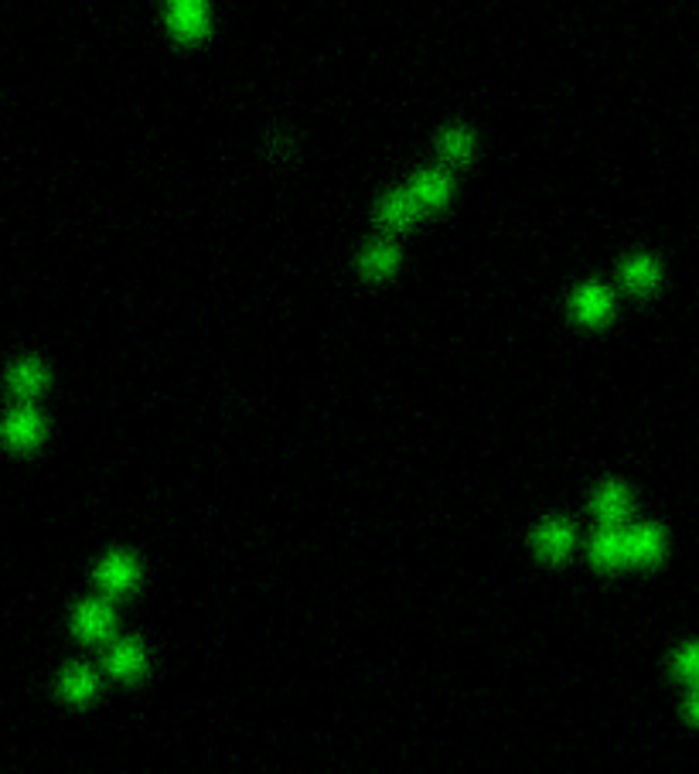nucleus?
Wrapping results in <instances>:
<instances>
[{"mask_svg": "<svg viewBox=\"0 0 699 774\" xmlns=\"http://www.w3.org/2000/svg\"><path fill=\"white\" fill-rule=\"evenodd\" d=\"M171 31L178 38H198L205 35V0H174L171 7Z\"/></svg>", "mask_w": 699, "mask_h": 774, "instance_id": "f257e3e1", "label": "nucleus"}, {"mask_svg": "<svg viewBox=\"0 0 699 774\" xmlns=\"http://www.w3.org/2000/svg\"><path fill=\"white\" fill-rule=\"evenodd\" d=\"M416 215H420V202H416L410 191H396V195H389L386 202H382V222L393 229L410 226Z\"/></svg>", "mask_w": 699, "mask_h": 774, "instance_id": "20e7f679", "label": "nucleus"}, {"mask_svg": "<svg viewBox=\"0 0 699 774\" xmlns=\"http://www.w3.org/2000/svg\"><path fill=\"white\" fill-rule=\"evenodd\" d=\"M93 689H96V682H93V676H89L86 669H76V672H69L65 676V693H69L72 699H86V696H93Z\"/></svg>", "mask_w": 699, "mask_h": 774, "instance_id": "f3484780", "label": "nucleus"}, {"mask_svg": "<svg viewBox=\"0 0 699 774\" xmlns=\"http://www.w3.org/2000/svg\"><path fill=\"white\" fill-rule=\"evenodd\" d=\"M133 577H137V570H133V563L127 556H113V560L99 570V580H103V587H110V590H127L133 584Z\"/></svg>", "mask_w": 699, "mask_h": 774, "instance_id": "9b49d317", "label": "nucleus"}, {"mask_svg": "<svg viewBox=\"0 0 699 774\" xmlns=\"http://www.w3.org/2000/svg\"><path fill=\"white\" fill-rule=\"evenodd\" d=\"M624 553L635 563H655L662 556V532L655 526H638L624 532Z\"/></svg>", "mask_w": 699, "mask_h": 774, "instance_id": "f03ea898", "label": "nucleus"}, {"mask_svg": "<svg viewBox=\"0 0 699 774\" xmlns=\"http://www.w3.org/2000/svg\"><path fill=\"white\" fill-rule=\"evenodd\" d=\"M689 717H693V720L699 723V689H696V696L689 699Z\"/></svg>", "mask_w": 699, "mask_h": 774, "instance_id": "6ab92c4d", "label": "nucleus"}, {"mask_svg": "<svg viewBox=\"0 0 699 774\" xmlns=\"http://www.w3.org/2000/svg\"><path fill=\"white\" fill-rule=\"evenodd\" d=\"M11 382H14V389H18L21 396H31V393H38V389H41L45 376H41V369H38L35 362H28V365H21V369L14 372Z\"/></svg>", "mask_w": 699, "mask_h": 774, "instance_id": "dca6fc26", "label": "nucleus"}, {"mask_svg": "<svg viewBox=\"0 0 699 774\" xmlns=\"http://www.w3.org/2000/svg\"><path fill=\"white\" fill-rule=\"evenodd\" d=\"M577 314H580V321H590V324L604 321L607 314H611V294H607L604 287L580 290L577 294Z\"/></svg>", "mask_w": 699, "mask_h": 774, "instance_id": "423d86ee", "label": "nucleus"}, {"mask_svg": "<svg viewBox=\"0 0 699 774\" xmlns=\"http://www.w3.org/2000/svg\"><path fill=\"white\" fill-rule=\"evenodd\" d=\"M676 672L682 679H696L699 676V648H682L679 659H676Z\"/></svg>", "mask_w": 699, "mask_h": 774, "instance_id": "a211bd4d", "label": "nucleus"}, {"mask_svg": "<svg viewBox=\"0 0 699 774\" xmlns=\"http://www.w3.org/2000/svg\"><path fill=\"white\" fill-rule=\"evenodd\" d=\"M410 195L420 202V208H437L447 195H451V181H447V174H440V171H423L420 178L413 181Z\"/></svg>", "mask_w": 699, "mask_h": 774, "instance_id": "7ed1b4c3", "label": "nucleus"}, {"mask_svg": "<svg viewBox=\"0 0 699 774\" xmlns=\"http://www.w3.org/2000/svg\"><path fill=\"white\" fill-rule=\"evenodd\" d=\"M396 260H399V253L389 243H376L365 253V260H362V266H365V273H389L396 266Z\"/></svg>", "mask_w": 699, "mask_h": 774, "instance_id": "4468645a", "label": "nucleus"}, {"mask_svg": "<svg viewBox=\"0 0 699 774\" xmlns=\"http://www.w3.org/2000/svg\"><path fill=\"white\" fill-rule=\"evenodd\" d=\"M76 628H79L86 638H103V635H110V628H113L110 607H106V604H86V607L79 611V618H76Z\"/></svg>", "mask_w": 699, "mask_h": 774, "instance_id": "0eeeda50", "label": "nucleus"}, {"mask_svg": "<svg viewBox=\"0 0 699 774\" xmlns=\"http://www.w3.org/2000/svg\"><path fill=\"white\" fill-rule=\"evenodd\" d=\"M110 669H113V676L130 679L144 669V655H140L137 645H120V648H113V655H110Z\"/></svg>", "mask_w": 699, "mask_h": 774, "instance_id": "f8f14e48", "label": "nucleus"}, {"mask_svg": "<svg viewBox=\"0 0 699 774\" xmlns=\"http://www.w3.org/2000/svg\"><path fill=\"white\" fill-rule=\"evenodd\" d=\"M693 682H696V686H699V676H696V679H693Z\"/></svg>", "mask_w": 699, "mask_h": 774, "instance_id": "aec40b11", "label": "nucleus"}, {"mask_svg": "<svg viewBox=\"0 0 699 774\" xmlns=\"http://www.w3.org/2000/svg\"><path fill=\"white\" fill-rule=\"evenodd\" d=\"M655 280H659V266L648 260V256H638V260L624 266V284L631 290H652Z\"/></svg>", "mask_w": 699, "mask_h": 774, "instance_id": "9d476101", "label": "nucleus"}, {"mask_svg": "<svg viewBox=\"0 0 699 774\" xmlns=\"http://www.w3.org/2000/svg\"><path fill=\"white\" fill-rule=\"evenodd\" d=\"M38 434H41V420L31 410H18L11 420H7V440H11V444H18V447L35 444Z\"/></svg>", "mask_w": 699, "mask_h": 774, "instance_id": "1a4fd4ad", "label": "nucleus"}, {"mask_svg": "<svg viewBox=\"0 0 699 774\" xmlns=\"http://www.w3.org/2000/svg\"><path fill=\"white\" fill-rule=\"evenodd\" d=\"M628 491H624L621 485H607L601 495H597V515L607 522V526H614V522H621L624 515H628Z\"/></svg>", "mask_w": 699, "mask_h": 774, "instance_id": "6e6552de", "label": "nucleus"}, {"mask_svg": "<svg viewBox=\"0 0 699 774\" xmlns=\"http://www.w3.org/2000/svg\"><path fill=\"white\" fill-rule=\"evenodd\" d=\"M570 529L563 526V522H553V526H546L543 532H539V549L549 556H563L570 549Z\"/></svg>", "mask_w": 699, "mask_h": 774, "instance_id": "ddd939ff", "label": "nucleus"}, {"mask_svg": "<svg viewBox=\"0 0 699 774\" xmlns=\"http://www.w3.org/2000/svg\"><path fill=\"white\" fill-rule=\"evenodd\" d=\"M440 147H444V154L451 157V161H468V154H471V133H468V130H447L444 140H440Z\"/></svg>", "mask_w": 699, "mask_h": 774, "instance_id": "2eb2a0df", "label": "nucleus"}, {"mask_svg": "<svg viewBox=\"0 0 699 774\" xmlns=\"http://www.w3.org/2000/svg\"><path fill=\"white\" fill-rule=\"evenodd\" d=\"M594 560L597 567H621L624 560H628V553H624V532L618 529H604L601 536L594 539Z\"/></svg>", "mask_w": 699, "mask_h": 774, "instance_id": "39448f33", "label": "nucleus"}]
</instances>
